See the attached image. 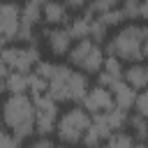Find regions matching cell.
Wrapping results in <instances>:
<instances>
[{"label":"cell","instance_id":"cell-12","mask_svg":"<svg viewBox=\"0 0 148 148\" xmlns=\"http://www.w3.org/2000/svg\"><path fill=\"white\" fill-rule=\"evenodd\" d=\"M42 18L46 25H67L69 16V7L65 5V0H46L42 7Z\"/></svg>","mask_w":148,"mask_h":148},{"label":"cell","instance_id":"cell-13","mask_svg":"<svg viewBox=\"0 0 148 148\" xmlns=\"http://www.w3.org/2000/svg\"><path fill=\"white\" fill-rule=\"evenodd\" d=\"M123 79L134 86L136 90H143L148 88V60H136V62H130L123 72Z\"/></svg>","mask_w":148,"mask_h":148},{"label":"cell","instance_id":"cell-7","mask_svg":"<svg viewBox=\"0 0 148 148\" xmlns=\"http://www.w3.org/2000/svg\"><path fill=\"white\" fill-rule=\"evenodd\" d=\"M35 127H37V134H56V123H58V102L49 95V92H42V95H35Z\"/></svg>","mask_w":148,"mask_h":148},{"label":"cell","instance_id":"cell-22","mask_svg":"<svg viewBox=\"0 0 148 148\" xmlns=\"http://www.w3.org/2000/svg\"><path fill=\"white\" fill-rule=\"evenodd\" d=\"M97 18H99V21H104V23H106L109 28H116V25H120V23H125V21H127L120 7H113V9L104 12V14H99Z\"/></svg>","mask_w":148,"mask_h":148},{"label":"cell","instance_id":"cell-36","mask_svg":"<svg viewBox=\"0 0 148 148\" xmlns=\"http://www.w3.org/2000/svg\"><path fill=\"white\" fill-rule=\"evenodd\" d=\"M146 118H148V116H146Z\"/></svg>","mask_w":148,"mask_h":148},{"label":"cell","instance_id":"cell-18","mask_svg":"<svg viewBox=\"0 0 148 148\" xmlns=\"http://www.w3.org/2000/svg\"><path fill=\"white\" fill-rule=\"evenodd\" d=\"M104 143H106L109 148H132V146H136V139L132 136L130 130H118V132H113Z\"/></svg>","mask_w":148,"mask_h":148},{"label":"cell","instance_id":"cell-10","mask_svg":"<svg viewBox=\"0 0 148 148\" xmlns=\"http://www.w3.org/2000/svg\"><path fill=\"white\" fill-rule=\"evenodd\" d=\"M81 104L88 109L90 116L102 113V111L116 106V104H113V92H111V88H106V86H102V83H95L92 88H88V92H86V97H83Z\"/></svg>","mask_w":148,"mask_h":148},{"label":"cell","instance_id":"cell-20","mask_svg":"<svg viewBox=\"0 0 148 148\" xmlns=\"http://www.w3.org/2000/svg\"><path fill=\"white\" fill-rule=\"evenodd\" d=\"M102 69H104L106 74L116 76V79H123V72H125V67H123V60H120L118 56H111V53H106V58H104V65H102Z\"/></svg>","mask_w":148,"mask_h":148},{"label":"cell","instance_id":"cell-17","mask_svg":"<svg viewBox=\"0 0 148 148\" xmlns=\"http://www.w3.org/2000/svg\"><path fill=\"white\" fill-rule=\"evenodd\" d=\"M5 81H7V92H28L30 72H9Z\"/></svg>","mask_w":148,"mask_h":148},{"label":"cell","instance_id":"cell-8","mask_svg":"<svg viewBox=\"0 0 148 148\" xmlns=\"http://www.w3.org/2000/svg\"><path fill=\"white\" fill-rule=\"evenodd\" d=\"M127 118H130V113H127L125 109H120V106H111V109H106V111H102V113H95L90 125H92V127L102 134V139L106 141L113 132L127 127Z\"/></svg>","mask_w":148,"mask_h":148},{"label":"cell","instance_id":"cell-24","mask_svg":"<svg viewBox=\"0 0 148 148\" xmlns=\"http://www.w3.org/2000/svg\"><path fill=\"white\" fill-rule=\"evenodd\" d=\"M139 2L141 0H120V9H123V14H125L127 21L139 18Z\"/></svg>","mask_w":148,"mask_h":148},{"label":"cell","instance_id":"cell-31","mask_svg":"<svg viewBox=\"0 0 148 148\" xmlns=\"http://www.w3.org/2000/svg\"><path fill=\"white\" fill-rule=\"evenodd\" d=\"M143 60H148V23L143 25Z\"/></svg>","mask_w":148,"mask_h":148},{"label":"cell","instance_id":"cell-6","mask_svg":"<svg viewBox=\"0 0 148 148\" xmlns=\"http://www.w3.org/2000/svg\"><path fill=\"white\" fill-rule=\"evenodd\" d=\"M2 60L7 62L9 72H32V67L42 60L39 56V44H14V46H5L0 51Z\"/></svg>","mask_w":148,"mask_h":148},{"label":"cell","instance_id":"cell-23","mask_svg":"<svg viewBox=\"0 0 148 148\" xmlns=\"http://www.w3.org/2000/svg\"><path fill=\"white\" fill-rule=\"evenodd\" d=\"M28 92H30L32 97H35V95H42V92H49V79L30 72V88H28Z\"/></svg>","mask_w":148,"mask_h":148},{"label":"cell","instance_id":"cell-9","mask_svg":"<svg viewBox=\"0 0 148 148\" xmlns=\"http://www.w3.org/2000/svg\"><path fill=\"white\" fill-rule=\"evenodd\" d=\"M42 37L46 39V46H49L51 56H56V58H67L69 49L74 46V37L69 35V30L65 25H49L42 30Z\"/></svg>","mask_w":148,"mask_h":148},{"label":"cell","instance_id":"cell-27","mask_svg":"<svg viewBox=\"0 0 148 148\" xmlns=\"http://www.w3.org/2000/svg\"><path fill=\"white\" fill-rule=\"evenodd\" d=\"M56 143V134H35L30 139L32 148H42V146H53Z\"/></svg>","mask_w":148,"mask_h":148},{"label":"cell","instance_id":"cell-15","mask_svg":"<svg viewBox=\"0 0 148 148\" xmlns=\"http://www.w3.org/2000/svg\"><path fill=\"white\" fill-rule=\"evenodd\" d=\"M127 130L132 132V136L136 139V146H146L148 143V118L143 113H132L127 118Z\"/></svg>","mask_w":148,"mask_h":148},{"label":"cell","instance_id":"cell-16","mask_svg":"<svg viewBox=\"0 0 148 148\" xmlns=\"http://www.w3.org/2000/svg\"><path fill=\"white\" fill-rule=\"evenodd\" d=\"M90 25H92V16H90V14H79V16H72L65 28L69 30V35H72L74 42H76V39L90 37Z\"/></svg>","mask_w":148,"mask_h":148},{"label":"cell","instance_id":"cell-3","mask_svg":"<svg viewBox=\"0 0 148 148\" xmlns=\"http://www.w3.org/2000/svg\"><path fill=\"white\" fill-rule=\"evenodd\" d=\"M106 53L118 56L123 62H136L143 60V25L139 23H125L106 39Z\"/></svg>","mask_w":148,"mask_h":148},{"label":"cell","instance_id":"cell-4","mask_svg":"<svg viewBox=\"0 0 148 148\" xmlns=\"http://www.w3.org/2000/svg\"><path fill=\"white\" fill-rule=\"evenodd\" d=\"M92 123V116L88 113V109L81 104H74L69 106L67 111H62L58 116V123H56V139L60 143H81L86 130L90 127Z\"/></svg>","mask_w":148,"mask_h":148},{"label":"cell","instance_id":"cell-25","mask_svg":"<svg viewBox=\"0 0 148 148\" xmlns=\"http://www.w3.org/2000/svg\"><path fill=\"white\" fill-rule=\"evenodd\" d=\"M23 141L12 132V130H2L0 127V148H12V146H21Z\"/></svg>","mask_w":148,"mask_h":148},{"label":"cell","instance_id":"cell-1","mask_svg":"<svg viewBox=\"0 0 148 148\" xmlns=\"http://www.w3.org/2000/svg\"><path fill=\"white\" fill-rule=\"evenodd\" d=\"M2 125L12 130L21 141H30L37 134L35 127V99L28 92H9L0 104Z\"/></svg>","mask_w":148,"mask_h":148},{"label":"cell","instance_id":"cell-28","mask_svg":"<svg viewBox=\"0 0 148 148\" xmlns=\"http://www.w3.org/2000/svg\"><path fill=\"white\" fill-rule=\"evenodd\" d=\"M53 65H56V62H51V60H39V62L32 67V72L39 74V76H44V79H49L51 72H53Z\"/></svg>","mask_w":148,"mask_h":148},{"label":"cell","instance_id":"cell-26","mask_svg":"<svg viewBox=\"0 0 148 148\" xmlns=\"http://www.w3.org/2000/svg\"><path fill=\"white\" fill-rule=\"evenodd\" d=\"M134 111H139V113H143V116H148V88H143V90H139V92H136V102H134Z\"/></svg>","mask_w":148,"mask_h":148},{"label":"cell","instance_id":"cell-29","mask_svg":"<svg viewBox=\"0 0 148 148\" xmlns=\"http://www.w3.org/2000/svg\"><path fill=\"white\" fill-rule=\"evenodd\" d=\"M88 2H90V0H65V5H67L69 9H74V12L86 9V7H88Z\"/></svg>","mask_w":148,"mask_h":148},{"label":"cell","instance_id":"cell-19","mask_svg":"<svg viewBox=\"0 0 148 148\" xmlns=\"http://www.w3.org/2000/svg\"><path fill=\"white\" fill-rule=\"evenodd\" d=\"M113 7H120V0H90L88 7H86V14L99 16V14H104V12L113 9Z\"/></svg>","mask_w":148,"mask_h":148},{"label":"cell","instance_id":"cell-2","mask_svg":"<svg viewBox=\"0 0 148 148\" xmlns=\"http://www.w3.org/2000/svg\"><path fill=\"white\" fill-rule=\"evenodd\" d=\"M90 88V81H88V74L72 67V65H53V72L49 76V95L62 104V102H69V104H81L86 92Z\"/></svg>","mask_w":148,"mask_h":148},{"label":"cell","instance_id":"cell-5","mask_svg":"<svg viewBox=\"0 0 148 148\" xmlns=\"http://www.w3.org/2000/svg\"><path fill=\"white\" fill-rule=\"evenodd\" d=\"M104 58H106V53H104L102 44L95 42V39H90V37L76 39L74 46L67 53V62L72 67L86 72V74H97L102 69V65H104Z\"/></svg>","mask_w":148,"mask_h":148},{"label":"cell","instance_id":"cell-21","mask_svg":"<svg viewBox=\"0 0 148 148\" xmlns=\"http://www.w3.org/2000/svg\"><path fill=\"white\" fill-rule=\"evenodd\" d=\"M90 39H95V42H99V44H104V42L109 39V25H106L104 21H99L97 16H92V25H90Z\"/></svg>","mask_w":148,"mask_h":148},{"label":"cell","instance_id":"cell-33","mask_svg":"<svg viewBox=\"0 0 148 148\" xmlns=\"http://www.w3.org/2000/svg\"><path fill=\"white\" fill-rule=\"evenodd\" d=\"M9 74V67H7V62L2 60V56H0V76H7Z\"/></svg>","mask_w":148,"mask_h":148},{"label":"cell","instance_id":"cell-11","mask_svg":"<svg viewBox=\"0 0 148 148\" xmlns=\"http://www.w3.org/2000/svg\"><path fill=\"white\" fill-rule=\"evenodd\" d=\"M21 25V7L14 0H0V32H5L12 42Z\"/></svg>","mask_w":148,"mask_h":148},{"label":"cell","instance_id":"cell-35","mask_svg":"<svg viewBox=\"0 0 148 148\" xmlns=\"http://www.w3.org/2000/svg\"><path fill=\"white\" fill-rule=\"evenodd\" d=\"M0 127H2V116H0Z\"/></svg>","mask_w":148,"mask_h":148},{"label":"cell","instance_id":"cell-30","mask_svg":"<svg viewBox=\"0 0 148 148\" xmlns=\"http://www.w3.org/2000/svg\"><path fill=\"white\" fill-rule=\"evenodd\" d=\"M139 18H143L148 23V0H141L139 2Z\"/></svg>","mask_w":148,"mask_h":148},{"label":"cell","instance_id":"cell-34","mask_svg":"<svg viewBox=\"0 0 148 148\" xmlns=\"http://www.w3.org/2000/svg\"><path fill=\"white\" fill-rule=\"evenodd\" d=\"M7 92V81H5V76H0V97Z\"/></svg>","mask_w":148,"mask_h":148},{"label":"cell","instance_id":"cell-14","mask_svg":"<svg viewBox=\"0 0 148 148\" xmlns=\"http://www.w3.org/2000/svg\"><path fill=\"white\" fill-rule=\"evenodd\" d=\"M111 92H113V104L116 106H120V109H125V111H130V109H134V102H136V88L134 86H130L125 79L123 81H118L113 88H111Z\"/></svg>","mask_w":148,"mask_h":148},{"label":"cell","instance_id":"cell-32","mask_svg":"<svg viewBox=\"0 0 148 148\" xmlns=\"http://www.w3.org/2000/svg\"><path fill=\"white\" fill-rule=\"evenodd\" d=\"M9 42H12V39H9V37L5 35V32H0V51H2L5 46H9Z\"/></svg>","mask_w":148,"mask_h":148}]
</instances>
